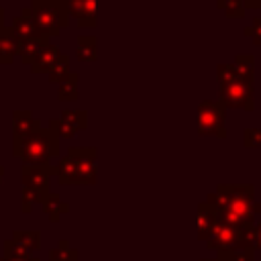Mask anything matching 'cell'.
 I'll return each mask as SVG.
<instances>
[{
	"instance_id": "6da1fadb",
	"label": "cell",
	"mask_w": 261,
	"mask_h": 261,
	"mask_svg": "<svg viewBox=\"0 0 261 261\" xmlns=\"http://www.w3.org/2000/svg\"><path fill=\"white\" fill-rule=\"evenodd\" d=\"M220 86V104L224 108H255V57L249 53L237 55L234 63H220L216 69Z\"/></svg>"
},
{
	"instance_id": "7a4b0ae2",
	"label": "cell",
	"mask_w": 261,
	"mask_h": 261,
	"mask_svg": "<svg viewBox=\"0 0 261 261\" xmlns=\"http://www.w3.org/2000/svg\"><path fill=\"white\" fill-rule=\"evenodd\" d=\"M220 222L241 228H255V216L261 212V204L255 202V188L249 184H222L206 200Z\"/></svg>"
},
{
	"instance_id": "3957f363",
	"label": "cell",
	"mask_w": 261,
	"mask_h": 261,
	"mask_svg": "<svg viewBox=\"0 0 261 261\" xmlns=\"http://www.w3.org/2000/svg\"><path fill=\"white\" fill-rule=\"evenodd\" d=\"M12 153L24 165H51L59 153V137L51 128H37L22 139H12Z\"/></svg>"
},
{
	"instance_id": "277c9868",
	"label": "cell",
	"mask_w": 261,
	"mask_h": 261,
	"mask_svg": "<svg viewBox=\"0 0 261 261\" xmlns=\"http://www.w3.org/2000/svg\"><path fill=\"white\" fill-rule=\"evenodd\" d=\"M55 173L59 184L69 186V184H77V186H86V184H94L98 169H96V149H69L67 155H63L59 159V163L55 165Z\"/></svg>"
},
{
	"instance_id": "5b68a950",
	"label": "cell",
	"mask_w": 261,
	"mask_h": 261,
	"mask_svg": "<svg viewBox=\"0 0 261 261\" xmlns=\"http://www.w3.org/2000/svg\"><path fill=\"white\" fill-rule=\"evenodd\" d=\"M53 165H22V210L31 212L35 204H43L49 196V177Z\"/></svg>"
},
{
	"instance_id": "8992f818",
	"label": "cell",
	"mask_w": 261,
	"mask_h": 261,
	"mask_svg": "<svg viewBox=\"0 0 261 261\" xmlns=\"http://www.w3.org/2000/svg\"><path fill=\"white\" fill-rule=\"evenodd\" d=\"M206 247L216 251V253L226 251V249L255 247V228H241V226L216 220L212 232L206 239Z\"/></svg>"
},
{
	"instance_id": "52a82bcc",
	"label": "cell",
	"mask_w": 261,
	"mask_h": 261,
	"mask_svg": "<svg viewBox=\"0 0 261 261\" xmlns=\"http://www.w3.org/2000/svg\"><path fill=\"white\" fill-rule=\"evenodd\" d=\"M224 118H226V108L216 100H204L198 106V133L200 135H210V137H226L224 128Z\"/></svg>"
},
{
	"instance_id": "ba28073f",
	"label": "cell",
	"mask_w": 261,
	"mask_h": 261,
	"mask_svg": "<svg viewBox=\"0 0 261 261\" xmlns=\"http://www.w3.org/2000/svg\"><path fill=\"white\" fill-rule=\"evenodd\" d=\"M41 234L35 230H14L10 241L4 243V259H22L31 257L33 251L39 249Z\"/></svg>"
},
{
	"instance_id": "9c48e42d",
	"label": "cell",
	"mask_w": 261,
	"mask_h": 261,
	"mask_svg": "<svg viewBox=\"0 0 261 261\" xmlns=\"http://www.w3.org/2000/svg\"><path fill=\"white\" fill-rule=\"evenodd\" d=\"M33 16H35L37 31L47 39L59 35V31L69 22L65 8H39V10H33Z\"/></svg>"
},
{
	"instance_id": "30bf717a",
	"label": "cell",
	"mask_w": 261,
	"mask_h": 261,
	"mask_svg": "<svg viewBox=\"0 0 261 261\" xmlns=\"http://www.w3.org/2000/svg\"><path fill=\"white\" fill-rule=\"evenodd\" d=\"M84 126H86V112L84 110H63L59 118L51 120L49 128L61 139H71Z\"/></svg>"
},
{
	"instance_id": "8fae6325",
	"label": "cell",
	"mask_w": 261,
	"mask_h": 261,
	"mask_svg": "<svg viewBox=\"0 0 261 261\" xmlns=\"http://www.w3.org/2000/svg\"><path fill=\"white\" fill-rule=\"evenodd\" d=\"M98 0H67V16H73L80 27H96Z\"/></svg>"
},
{
	"instance_id": "7c38bea8",
	"label": "cell",
	"mask_w": 261,
	"mask_h": 261,
	"mask_svg": "<svg viewBox=\"0 0 261 261\" xmlns=\"http://www.w3.org/2000/svg\"><path fill=\"white\" fill-rule=\"evenodd\" d=\"M10 31L12 35L16 37V41H27V39H33V37H39L41 33L37 31V24H35V16H33V8H22L20 16H16L12 22H10Z\"/></svg>"
},
{
	"instance_id": "4fadbf2b",
	"label": "cell",
	"mask_w": 261,
	"mask_h": 261,
	"mask_svg": "<svg viewBox=\"0 0 261 261\" xmlns=\"http://www.w3.org/2000/svg\"><path fill=\"white\" fill-rule=\"evenodd\" d=\"M61 51L57 45L47 43L41 47V51L35 55V59L31 61V71L33 73H49V69L55 65V61L59 59Z\"/></svg>"
},
{
	"instance_id": "5bb4252c",
	"label": "cell",
	"mask_w": 261,
	"mask_h": 261,
	"mask_svg": "<svg viewBox=\"0 0 261 261\" xmlns=\"http://www.w3.org/2000/svg\"><path fill=\"white\" fill-rule=\"evenodd\" d=\"M37 128H41V124L37 118H33V114L29 110H14L12 112V139H22Z\"/></svg>"
},
{
	"instance_id": "9a60e30c",
	"label": "cell",
	"mask_w": 261,
	"mask_h": 261,
	"mask_svg": "<svg viewBox=\"0 0 261 261\" xmlns=\"http://www.w3.org/2000/svg\"><path fill=\"white\" fill-rule=\"evenodd\" d=\"M216 220L218 218H216L214 208L208 202H202L200 208H198V237H200V241H206L208 239V234L212 232Z\"/></svg>"
},
{
	"instance_id": "2e32d148",
	"label": "cell",
	"mask_w": 261,
	"mask_h": 261,
	"mask_svg": "<svg viewBox=\"0 0 261 261\" xmlns=\"http://www.w3.org/2000/svg\"><path fill=\"white\" fill-rule=\"evenodd\" d=\"M18 55V41L12 35L10 27L0 31V63H10Z\"/></svg>"
},
{
	"instance_id": "e0dca14e",
	"label": "cell",
	"mask_w": 261,
	"mask_h": 261,
	"mask_svg": "<svg viewBox=\"0 0 261 261\" xmlns=\"http://www.w3.org/2000/svg\"><path fill=\"white\" fill-rule=\"evenodd\" d=\"M49 39L45 35H39V37H33V39H27V41H20L18 43V55L22 59V63L31 65V61L35 59V55L41 51L43 45H47Z\"/></svg>"
},
{
	"instance_id": "ac0fdd59",
	"label": "cell",
	"mask_w": 261,
	"mask_h": 261,
	"mask_svg": "<svg viewBox=\"0 0 261 261\" xmlns=\"http://www.w3.org/2000/svg\"><path fill=\"white\" fill-rule=\"evenodd\" d=\"M75 55H77L80 61H96V57H98V39L94 35L77 37Z\"/></svg>"
},
{
	"instance_id": "d6986e66",
	"label": "cell",
	"mask_w": 261,
	"mask_h": 261,
	"mask_svg": "<svg viewBox=\"0 0 261 261\" xmlns=\"http://www.w3.org/2000/svg\"><path fill=\"white\" fill-rule=\"evenodd\" d=\"M218 261H255V247H241V249H226L218 251Z\"/></svg>"
},
{
	"instance_id": "ffe728a7",
	"label": "cell",
	"mask_w": 261,
	"mask_h": 261,
	"mask_svg": "<svg viewBox=\"0 0 261 261\" xmlns=\"http://www.w3.org/2000/svg\"><path fill=\"white\" fill-rule=\"evenodd\" d=\"M57 94L59 100L67 102V100H77V73L71 71L61 84H57Z\"/></svg>"
},
{
	"instance_id": "44dd1931",
	"label": "cell",
	"mask_w": 261,
	"mask_h": 261,
	"mask_svg": "<svg viewBox=\"0 0 261 261\" xmlns=\"http://www.w3.org/2000/svg\"><path fill=\"white\" fill-rule=\"evenodd\" d=\"M69 73H71V69H69V55L61 53L59 59L55 61V65L49 69L47 75H49V82H53V84H61Z\"/></svg>"
},
{
	"instance_id": "7402d4cb",
	"label": "cell",
	"mask_w": 261,
	"mask_h": 261,
	"mask_svg": "<svg viewBox=\"0 0 261 261\" xmlns=\"http://www.w3.org/2000/svg\"><path fill=\"white\" fill-rule=\"evenodd\" d=\"M43 210L47 212L49 220L57 222L59 214L67 210V204H61V200H59V196H57V194H49V196L45 198V202H43Z\"/></svg>"
},
{
	"instance_id": "603a6c76",
	"label": "cell",
	"mask_w": 261,
	"mask_h": 261,
	"mask_svg": "<svg viewBox=\"0 0 261 261\" xmlns=\"http://www.w3.org/2000/svg\"><path fill=\"white\" fill-rule=\"evenodd\" d=\"M216 6L228 16V18H243L245 16V6L241 0H218Z\"/></svg>"
},
{
	"instance_id": "cb8c5ba5",
	"label": "cell",
	"mask_w": 261,
	"mask_h": 261,
	"mask_svg": "<svg viewBox=\"0 0 261 261\" xmlns=\"http://www.w3.org/2000/svg\"><path fill=\"white\" fill-rule=\"evenodd\" d=\"M49 261H77V251L69 249L67 241H61L59 247L49 253Z\"/></svg>"
},
{
	"instance_id": "d4e9b609",
	"label": "cell",
	"mask_w": 261,
	"mask_h": 261,
	"mask_svg": "<svg viewBox=\"0 0 261 261\" xmlns=\"http://www.w3.org/2000/svg\"><path fill=\"white\" fill-rule=\"evenodd\" d=\"M243 143L249 149H261V128H247L243 135Z\"/></svg>"
},
{
	"instance_id": "484cf974",
	"label": "cell",
	"mask_w": 261,
	"mask_h": 261,
	"mask_svg": "<svg viewBox=\"0 0 261 261\" xmlns=\"http://www.w3.org/2000/svg\"><path fill=\"white\" fill-rule=\"evenodd\" d=\"M31 8L33 10H39V8H65L67 10V0H33Z\"/></svg>"
},
{
	"instance_id": "4316f807",
	"label": "cell",
	"mask_w": 261,
	"mask_h": 261,
	"mask_svg": "<svg viewBox=\"0 0 261 261\" xmlns=\"http://www.w3.org/2000/svg\"><path fill=\"white\" fill-rule=\"evenodd\" d=\"M245 35H247V37H251V39H253V43L261 47V16H257V18L253 20V24H251V27H245Z\"/></svg>"
},
{
	"instance_id": "83f0119b",
	"label": "cell",
	"mask_w": 261,
	"mask_h": 261,
	"mask_svg": "<svg viewBox=\"0 0 261 261\" xmlns=\"http://www.w3.org/2000/svg\"><path fill=\"white\" fill-rule=\"evenodd\" d=\"M255 247L261 251V220L255 224Z\"/></svg>"
},
{
	"instance_id": "f1b7e54d",
	"label": "cell",
	"mask_w": 261,
	"mask_h": 261,
	"mask_svg": "<svg viewBox=\"0 0 261 261\" xmlns=\"http://www.w3.org/2000/svg\"><path fill=\"white\" fill-rule=\"evenodd\" d=\"M241 2H243L245 10H247V8H255V10L261 8V0H241Z\"/></svg>"
},
{
	"instance_id": "f546056e",
	"label": "cell",
	"mask_w": 261,
	"mask_h": 261,
	"mask_svg": "<svg viewBox=\"0 0 261 261\" xmlns=\"http://www.w3.org/2000/svg\"><path fill=\"white\" fill-rule=\"evenodd\" d=\"M0 261H39L37 257H22V259H0Z\"/></svg>"
},
{
	"instance_id": "4dcf8cb0",
	"label": "cell",
	"mask_w": 261,
	"mask_h": 261,
	"mask_svg": "<svg viewBox=\"0 0 261 261\" xmlns=\"http://www.w3.org/2000/svg\"><path fill=\"white\" fill-rule=\"evenodd\" d=\"M4 29V10L0 8V31Z\"/></svg>"
},
{
	"instance_id": "1f68e13d",
	"label": "cell",
	"mask_w": 261,
	"mask_h": 261,
	"mask_svg": "<svg viewBox=\"0 0 261 261\" xmlns=\"http://www.w3.org/2000/svg\"><path fill=\"white\" fill-rule=\"evenodd\" d=\"M200 261H218V259H200Z\"/></svg>"
}]
</instances>
